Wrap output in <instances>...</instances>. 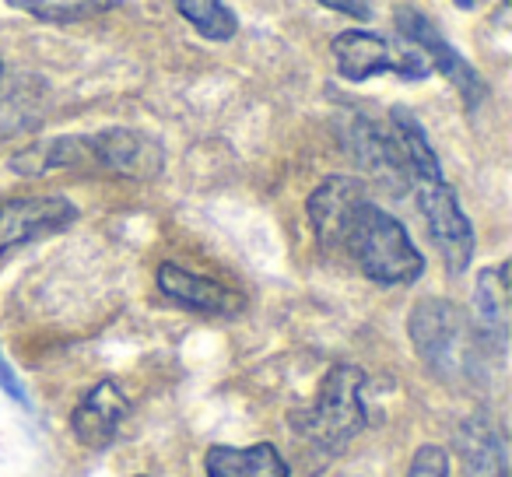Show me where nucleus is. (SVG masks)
I'll use <instances>...</instances> for the list:
<instances>
[{
	"mask_svg": "<svg viewBox=\"0 0 512 477\" xmlns=\"http://www.w3.org/2000/svg\"><path fill=\"white\" fill-rule=\"evenodd\" d=\"M344 253L355 260L365 278L386 288L414 285L425 274V257L418 253L407 228L372 200L358 207L348 239H344Z\"/></svg>",
	"mask_w": 512,
	"mask_h": 477,
	"instance_id": "nucleus-1",
	"label": "nucleus"
},
{
	"mask_svg": "<svg viewBox=\"0 0 512 477\" xmlns=\"http://www.w3.org/2000/svg\"><path fill=\"white\" fill-rule=\"evenodd\" d=\"M407 330H411V344L425 369L442 383H467L477 372L484 344L467 323L463 309H456L453 302L421 299L407 320Z\"/></svg>",
	"mask_w": 512,
	"mask_h": 477,
	"instance_id": "nucleus-2",
	"label": "nucleus"
},
{
	"mask_svg": "<svg viewBox=\"0 0 512 477\" xmlns=\"http://www.w3.org/2000/svg\"><path fill=\"white\" fill-rule=\"evenodd\" d=\"M365 390V372L358 365H334L323 376L316 400L309 404V411H302L295 418L302 442L309 449H320L323 456H337L365 425L369 414L362 404Z\"/></svg>",
	"mask_w": 512,
	"mask_h": 477,
	"instance_id": "nucleus-3",
	"label": "nucleus"
},
{
	"mask_svg": "<svg viewBox=\"0 0 512 477\" xmlns=\"http://www.w3.org/2000/svg\"><path fill=\"white\" fill-rule=\"evenodd\" d=\"M330 53L337 60V74L344 81H362L379 78V74H397L404 81H425L432 74L425 53L418 46H411L407 39H390L383 32L369 29H348L341 36H334Z\"/></svg>",
	"mask_w": 512,
	"mask_h": 477,
	"instance_id": "nucleus-4",
	"label": "nucleus"
},
{
	"mask_svg": "<svg viewBox=\"0 0 512 477\" xmlns=\"http://www.w3.org/2000/svg\"><path fill=\"white\" fill-rule=\"evenodd\" d=\"M414 193H418L421 218H425L428 235H432L446 271L463 274L470 267V260H474V228H470V218L463 214L456 190L446 183V176H439L414 183Z\"/></svg>",
	"mask_w": 512,
	"mask_h": 477,
	"instance_id": "nucleus-5",
	"label": "nucleus"
},
{
	"mask_svg": "<svg viewBox=\"0 0 512 477\" xmlns=\"http://www.w3.org/2000/svg\"><path fill=\"white\" fill-rule=\"evenodd\" d=\"M78 169L109 172L123 179H155L162 172V148L148 134L127 127L78 134Z\"/></svg>",
	"mask_w": 512,
	"mask_h": 477,
	"instance_id": "nucleus-6",
	"label": "nucleus"
},
{
	"mask_svg": "<svg viewBox=\"0 0 512 477\" xmlns=\"http://www.w3.org/2000/svg\"><path fill=\"white\" fill-rule=\"evenodd\" d=\"M78 221V207L57 193L39 197H4L0 200V257L22 250L39 239L64 232Z\"/></svg>",
	"mask_w": 512,
	"mask_h": 477,
	"instance_id": "nucleus-7",
	"label": "nucleus"
},
{
	"mask_svg": "<svg viewBox=\"0 0 512 477\" xmlns=\"http://www.w3.org/2000/svg\"><path fill=\"white\" fill-rule=\"evenodd\" d=\"M397 29H400V39H407V43L418 46V50L425 53V60H428L432 71H439L442 78L453 81V85L460 88L463 102H467L470 109L481 106L484 95H488V88H484V81L477 78V71L470 67V60L463 57L456 46L446 43V36L435 29V22H428V18L414 8H400L397 11Z\"/></svg>",
	"mask_w": 512,
	"mask_h": 477,
	"instance_id": "nucleus-8",
	"label": "nucleus"
},
{
	"mask_svg": "<svg viewBox=\"0 0 512 477\" xmlns=\"http://www.w3.org/2000/svg\"><path fill=\"white\" fill-rule=\"evenodd\" d=\"M369 200L365 186L351 176H330L309 193V225L316 232V243L330 253H344V239L351 232V221H355L358 207Z\"/></svg>",
	"mask_w": 512,
	"mask_h": 477,
	"instance_id": "nucleus-9",
	"label": "nucleus"
},
{
	"mask_svg": "<svg viewBox=\"0 0 512 477\" xmlns=\"http://www.w3.org/2000/svg\"><path fill=\"white\" fill-rule=\"evenodd\" d=\"M130 414V397L116 379H99L92 390L81 397V404L71 414V428L81 446L106 449L116 439L120 425Z\"/></svg>",
	"mask_w": 512,
	"mask_h": 477,
	"instance_id": "nucleus-10",
	"label": "nucleus"
},
{
	"mask_svg": "<svg viewBox=\"0 0 512 477\" xmlns=\"http://www.w3.org/2000/svg\"><path fill=\"white\" fill-rule=\"evenodd\" d=\"M158 288L165 299H172L176 306L193 309L204 316H235L246 309V299L232 288H225L221 281L193 274L179 264H162L158 267Z\"/></svg>",
	"mask_w": 512,
	"mask_h": 477,
	"instance_id": "nucleus-11",
	"label": "nucleus"
},
{
	"mask_svg": "<svg viewBox=\"0 0 512 477\" xmlns=\"http://www.w3.org/2000/svg\"><path fill=\"white\" fill-rule=\"evenodd\" d=\"M344 141H348V151L355 155V162L365 165L383 186H390L393 193L411 190V172H407L393 130H383L379 123L369 120H351Z\"/></svg>",
	"mask_w": 512,
	"mask_h": 477,
	"instance_id": "nucleus-12",
	"label": "nucleus"
},
{
	"mask_svg": "<svg viewBox=\"0 0 512 477\" xmlns=\"http://www.w3.org/2000/svg\"><path fill=\"white\" fill-rule=\"evenodd\" d=\"M477 337L484 348L505 351L509 341V264L488 267L474 285Z\"/></svg>",
	"mask_w": 512,
	"mask_h": 477,
	"instance_id": "nucleus-13",
	"label": "nucleus"
},
{
	"mask_svg": "<svg viewBox=\"0 0 512 477\" xmlns=\"http://www.w3.org/2000/svg\"><path fill=\"white\" fill-rule=\"evenodd\" d=\"M460 463L463 477H509L505 439L488 418H470L460 425Z\"/></svg>",
	"mask_w": 512,
	"mask_h": 477,
	"instance_id": "nucleus-14",
	"label": "nucleus"
},
{
	"mask_svg": "<svg viewBox=\"0 0 512 477\" xmlns=\"http://www.w3.org/2000/svg\"><path fill=\"white\" fill-rule=\"evenodd\" d=\"M207 477H288L285 456L271 442H256V446H211L204 456Z\"/></svg>",
	"mask_w": 512,
	"mask_h": 477,
	"instance_id": "nucleus-15",
	"label": "nucleus"
},
{
	"mask_svg": "<svg viewBox=\"0 0 512 477\" xmlns=\"http://www.w3.org/2000/svg\"><path fill=\"white\" fill-rule=\"evenodd\" d=\"M390 130L397 137V148L404 155V165L411 172V186L421 183V179H439L442 176V165L435 148L428 144V134L418 120H414L411 109H393L390 113Z\"/></svg>",
	"mask_w": 512,
	"mask_h": 477,
	"instance_id": "nucleus-16",
	"label": "nucleus"
},
{
	"mask_svg": "<svg viewBox=\"0 0 512 477\" xmlns=\"http://www.w3.org/2000/svg\"><path fill=\"white\" fill-rule=\"evenodd\" d=\"M8 8L22 11L39 22H88V18H99L106 11H113L120 0H4Z\"/></svg>",
	"mask_w": 512,
	"mask_h": 477,
	"instance_id": "nucleus-17",
	"label": "nucleus"
},
{
	"mask_svg": "<svg viewBox=\"0 0 512 477\" xmlns=\"http://www.w3.org/2000/svg\"><path fill=\"white\" fill-rule=\"evenodd\" d=\"M176 11L211 43H228L239 32V18L225 0H172Z\"/></svg>",
	"mask_w": 512,
	"mask_h": 477,
	"instance_id": "nucleus-18",
	"label": "nucleus"
},
{
	"mask_svg": "<svg viewBox=\"0 0 512 477\" xmlns=\"http://www.w3.org/2000/svg\"><path fill=\"white\" fill-rule=\"evenodd\" d=\"M404 477H449V456L442 446H421L418 453L411 456V467H407Z\"/></svg>",
	"mask_w": 512,
	"mask_h": 477,
	"instance_id": "nucleus-19",
	"label": "nucleus"
},
{
	"mask_svg": "<svg viewBox=\"0 0 512 477\" xmlns=\"http://www.w3.org/2000/svg\"><path fill=\"white\" fill-rule=\"evenodd\" d=\"M316 4H323V8L337 11V15H348V18H358V22H365V18H372V0H316Z\"/></svg>",
	"mask_w": 512,
	"mask_h": 477,
	"instance_id": "nucleus-20",
	"label": "nucleus"
},
{
	"mask_svg": "<svg viewBox=\"0 0 512 477\" xmlns=\"http://www.w3.org/2000/svg\"><path fill=\"white\" fill-rule=\"evenodd\" d=\"M0 390L8 393L11 400H18V404H29V393H25V386H22V379H18V372L8 365L4 351H0Z\"/></svg>",
	"mask_w": 512,
	"mask_h": 477,
	"instance_id": "nucleus-21",
	"label": "nucleus"
},
{
	"mask_svg": "<svg viewBox=\"0 0 512 477\" xmlns=\"http://www.w3.org/2000/svg\"><path fill=\"white\" fill-rule=\"evenodd\" d=\"M453 4H460L463 11H474V8H481L484 0H453Z\"/></svg>",
	"mask_w": 512,
	"mask_h": 477,
	"instance_id": "nucleus-22",
	"label": "nucleus"
},
{
	"mask_svg": "<svg viewBox=\"0 0 512 477\" xmlns=\"http://www.w3.org/2000/svg\"><path fill=\"white\" fill-rule=\"evenodd\" d=\"M0 78H4V64H0Z\"/></svg>",
	"mask_w": 512,
	"mask_h": 477,
	"instance_id": "nucleus-23",
	"label": "nucleus"
}]
</instances>
